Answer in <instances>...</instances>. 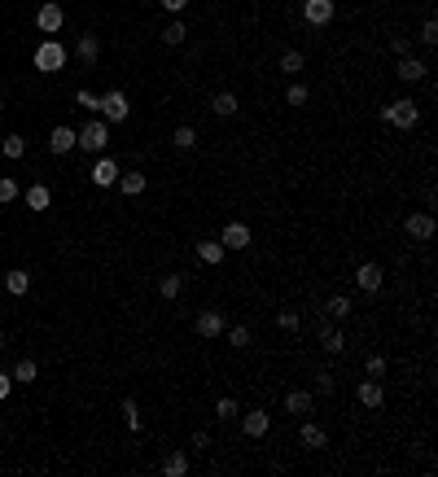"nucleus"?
Instances as JSON below:
<instances>
[{"mask_svg": "<svg viewBox=\"0 0 438 477\" xmlns=\"http://www.w3.org/2000/svg\"><path fill=\"white\" fill-rule=\"evenodd\" d=\"M49 201H53V193H49L44 184H31V188H27V206H31V210H49Z\"/></svg>", "mask_w": 438, "mask_h": 477, "instance_id": "21", "label": "nucleus"}, {"mask_svg": "<svg viewBox=\"0 0 438 477\" xmlns=\"http://www.w3.org/2000/svg\"><path fill=\"white\" fill-rule=\"evenodd\" d=\"M188 40V27H184V22H167V31H162V44H171V49H175V44H184Z\"/></svg>", "mask_w": 438, "mask_h": 477, "instance_id": "29", "label": "nucleus"}, {"mask_svg": "<svg viewBox=\"0 0 438 477\" xmlns=\"http://www.w3.org/2000/svg\"><path fill=\"white\" fill-rule=\"evenodd\" d=\"M223 333H228V342H232V351H245V346H250L254 337H250V329H245V324H232V329H223Z\"/></svg>", "mask_w": 438, "mask_h": 477, "instance_id": "30", "label": "nucleus"}, {"mask_svg": "<svg viewBox=\"0 0 438 477\" xmlns=\"http://www.w3.org/2000/svg\"><path fill=\"white\" fill-rule=\"evenodd\" d=\"M425 70H430V66H425L421 57H404V62H399V70H395V75L404 79V83H421V79H425Z\"/></svg>", "mask_w": 438, "mask_h": 477, "instance_id": "17", "label": "nucleus"}, {"mask_svg": "<svg viewBox=\"0 0 438 477\" xmlns=\"http://www.w3.org/2000/svg\"><path fill=\"white\" fill-rule=\"evenodd\" d=\"M162 473H167V477H184L188 473V456H167V460H162Z\"/></svg>", "mask_w": 438, "mask_h": 477, "instance_id": "32", "label": "nucleus"}, {"mask_svg": "<svg viewBox=\"0 0 438 477\" xmlns=\"http://www.w3.org/2000/svg\"><path fill=\"white\" fill-rule=\"evenodd\" d=\"M184 5H188V0H162V9H167V14H180Z\"/></svg>", "mask_w": 438, "mask_h": 477, "instance_id": "46", "label": "nucleus"}, {"mask_svg": "<svg viewBox=\"0 0 438 477\" xmlns=\"http://www.w3.org/2000/svg\"><path fill=\"white\" fill-rule=\"evenodd\" d=\"M14 197H18V180H14V175H0V206L14 201Z\"/></svg>", "mask_w": 438, "mask_h": 477, "instance_id": "36", "label": "nucleus"}, {"mask_svg": "<svg viewBox=\"0 0 438 477\" xmlns=\"http://www.w3.org/2000/svg\"><path fill=\"white\" fill-rule=\"evenodd\" d=\"M320 342H325V351H329V355H342V351H347V342H342V333H333L329 324H320Z\"/></svg>", "mask_w": 438, "mask_h": 477, "instance_id": "27", "label": "nucleus"}, {"mask_svg": "<svg viewBox=\"0 0 438 477\" xmlns=\"http://www.w3.org/2000/svg\"><path fill=\"white\" fill-rule=\"evenodd\" d=\"M298 443H303V447H311V451H320V447L329 443V434H325V429L316 425V421H303V425H298Z\"/></svg>", "mask_w": 438, "mask_h": 477, "instance_id": "15", "label": "nucleus"}, {"mask_svg": "<svg viewBox=\"0 0 438 477\" xmlns=\"http://www.w3.org/2000/svg\"><path fill=\"white\" fill-rule=\"evenodd\" d=\"M193 447H197V451L210 447V434H206V429H197V434H193Z\"/></svg>", "mask_w": 438, "mask_h": 477, "instance_id": "43", "label": "nucleus"}, {"mask_svg": "<svg viewBox=\"0 0 438 477\" xmlns=\"http://www.w3.org/2000/svg\"><path fill=\"white\" fill-rule=\"evenodd\" d=\"M0 114H5V97H0Z\"/></svg>", "mask_w": 438, "mask_h": 477, "instance_id": "48", "label": "nucleus"}, {"mask_svg": "<svg viewBox=\"0 0 438 477\" xmlns=\"http://www.w3.org/2000/svg\"><path fill=\"white\" fill-rule=\"evenodd\" d=\"M355 395H360L364 408H382V403H386V386H382V377H369L360 390H355Z\"/></svg>", "mask_w": 438, "mask_h": 477, "instance_id": "11", "label": "nucleus"}, {"mask_svg": "<svg viewBox=\"0 0 438 477\" xmlns=\"http://www.w3.org/2000/svg\"><path fill=\"white\" fill-rule=\"evenodd\" d=\"M325 311H329V320H347V315H351V298H347V293L329 298V302H325Z\"/></svg>", "mask_w": 438, "mask_h": 477, "instance_id": "25", "label": "nucleus"}, {"mask_svg": "<svg viewBox=\"0 0 438 477\" xmlns=\"http://www.w3.org/2000/svg\"><path fill=\"white\" fill-rule=\"evenodd\" d=\"M88 175H92V184H97V188H114L118 184V162L114 158H97Z\"/></svg>", "mask_w": 438, "mask_h": 477, "instance_id": "8", "label": "nucleus"}, {"mask_svg": "<svg viewBox=\"0 0 438 477\" xmlns=\"http://www.w3.org/2000/svg\"><path fill=\"white\" fill-rule=\"evenodd\" d=\"M62 22H66V14H62V5H40V14H35V27H40L44 35H53V31H62Z\"/></svg>", "mask_w": 438, "mask_h": 477, "instance_id": "9", "label": "nucleus"}, {"mask_svg": "<svg viewBox=\"0 0 438 477\" xmlns=\"http://www.w3.org/2000/svg\"><path fill=\"white\" fill-rule=\"evenodd\" d=\"M210 110H215L219 118H232L237 114V92H219V97L210 101Z\"/></svg>", "mask_w": 438, "mask_h": 477, "instance_id": "23", "label": "nucleus"}, {"mask_svg": "<svg viewBox=\"0 0 438 477\" xmlns=\"http://www.w3.org/2000/svg\"><path fill=\"white\" fill-rule=\"evenodd\" d=\"M0 153H5V158H22V153H27V140L22 136H5L0 140Z\"/></svg>", "mask_w": 438, "mask_h": 477, "instance_id": "31", "label": "nucleus"}, {"mask_svg": "<svg viewBox=\"0 0 438 477\" xmlns=\"http://www.w3.org/2000/svg\"><path fill=\"white\" fill-rule=\"evenodd\" d=\"M219 245H223V249H245V245H250V228H245L241 219L223 223V232H219Z\"/></svg>", "mask_w": 438, "mask_h": 477, "instance_id": "7", "label": "nucleus"}, {"mask_svg": "<svg viewBox=\"0 0 438 477\" xmlns=\"http://www.w3.org/2000/svg\"><path fill=\"white\" fill-rule=\"evenodd\" d=\"M123 421H127V429H132V434H140V408L132 399H123Z\"/></svg>", "mask_w": 438, "mask_h": 477, "instance_id": "35", "label": "nucleus"}, {"mask_svg": "<svg viewBox=\"0 0 438 477\" xmlns=\"http://www.w3.org/2000/svg\"><path fill=\"white\" fill-rule=\"evenodd\" d=\"M404 228H408L412 241H430V236L438 232V219H434L430 210H412L408 219H404Z\"/></svg>", "mask_w": 438, "mask_h": 477, "instance_id": "5", "label": "nucleus"}, {"mask_svg": "<svg viewBox=\"0 0 438 477\" xmlns=\"http://www.w3.org/2000/svg\"><path fill=\"white\" fill-rule=\"evenodd\" d=\"M311 395H333V373H316V390Z\"/></svg>", "mask_w": 438, "mask_h": 477, "instance_id": "41", "label": "nucleus"}, {"mask_svg": "<svg viewBox=\"0 0 438 477\" xmlns=\"http://www.w3.org/2000/svg\"><path fill=\"white\" fill-rule=\"evenodd\" d=\"M9 390H14V377H9V373H0V399H9Z\"/></svg>", "mask_w": 438, "mask_h": 477, "instance_id": "44", "label": "nucleus"}, {"mask_svg": "<svg viewBox=\"0 0 438 477\" xmlns=\"http://www.w3.org/2000/svg\"><path fill=\"white\" fill-rule=\"evenodd\" d=\"M79 57H84V62H97L101 57V40L97 35H79Z\"/></svg>", "mask_w": 438, "mask_h": 477, "instance_id": "28", "label": "nucleus"}, {"mask_svg": "<svg viewBox=\"0 0 438 477\" xmlns=\"http://www.w3.org/2000/svg\"><path fill=\"white\" fill-rule=\"evenodd\" d=\"M285 101H289V105H307V83H289Z\"/></svg>", "mask_w": 438, "mask_h": 477, "instance_id": "40", "label": "nucleus"}, {"mask_svg": "<svg viewBox=\"0 0 438 477\" xmlns=\"http://www.w3.org/2000/svg\"><path fill=\"white\" fill-rule=\"evenodd\" d=\"M180 289H184V276H162L158 280V293L162 298H180Z\"/></svg>", "mask_w": 438, "mask_h": 477, "instance_id": "33", "label": "nucleus"}, {"mask_svg": "<svg viewBox=\"0 0 438 477\" xmlns=\"http://www.w3.org/2000/svg\"><path fill=\"white\" fill-rule=\"evenodd\" d=\"M215 416H219V421H237V399H219L215 403Z\"/></svg>", "mask_w": 438, "mask_h": 477, "instance_id": "37", "label": "nucleus"}, {"mask_svg": "<svg viewBox=\"0 0 438 477\" xmlns=\"http://www.w3.org/2000/svg\"><path fill=\"white\" fill-rule=\"evenodd\" d=\"M276 324L285 329V333H298V324H303V320H298V311H281V315H276Z\"/></svg>", "mask_w": 438, "mask_h": 477, "instance_id": "38", "label": "nucleus"}, {"mask_svg": "<svg viewBox=\"0 0 438 477\" xmlns=\"http://www.w3.org/2000/svg\"><path fill=\"white\" fill-rule=\"evenodd\" d=\"M386 368H390V364H386V355H377V351L369 355V359H364V373H369V377H386Z\"/></svg>", "mask_w": 438, "mask_h": 477, "instance_id": "34", "label": "nucleus"}, {"mask_svg": "<svg viewBox=\"0 0 438 477\" xmlns=\"http://www.w3.org/2000/svg\"><path fill=\"white\" fill-rule=\"evenodd\" d=\"M49 149L57 153V158H62V153H70V149H75V127L57 123V127H53V136H49Z\"/></svg>", "mask_w": 438, "mask_h": 477, "instance_id": "14", "label": "nucleus"}, {"mask_svg": "<svg viewBox=\"0 0 438 477\" xmlns=\"http://www.w3.org/2000/svg\"><path fill=\"white\" fill-rule=\"evenodd\" d=\"M276 70H281V75H298V70H303V53L298 49H285V53H281V62H276Z\"/></svg>", "mask_w": 438, "mask_h": 477, "instance_id": "22", "label": "nucleus"}, {"mask_svg": "<svg viewBox=\"0 0 438 477\" xmlns=\"http://www.w3.org/2000/svg\"><path fill=\"white\" fill-rule=\"evenodd\" d=\"M35 70H44V75H53V70H62L66 66V49H62V40H40L35 44Z\"/></svg>", "mask_w": 438, "mask_h": 477, "instance_id": "2", "label": "nucleus"}, {"mask_svg": "<svg viewBox=\"0 0 438 477\" xmlns=\"http://www.w3.org/2000/svg\"><path fill=\"white\" fill-rule=\"evenodd\" d=\"M171 145H175V149H193V145H197V132H193L188 123H180V127L171 132Z\"/></svg>", "mask_w": 438, "mask_h": 477, "instance_id": "26", "label": "nucleus"}, {"mask_svg": "<svg viewBox=\"0 0 438 477\" xmlns=\"http://www.w3.org/2000/svg\"><path fill=\"white\" fill-rule=\"evenodd\" d=\"M97 114L105 118V123H127V118H132V101H127V97H123V92H118V88H110V92H105V97H101Z\"/></svg>", "mask_w": 438, "mask_h": 477, "instance_id": "4", "label": "nucleus"}, {"mask_svg": "<svg viewBox=\"0 0 438 477\" xmlns=\"http://www.w3.org/2000/svg\"><path fill=\"white\" fill-rule=\"evenodd\" d=\"M333 0H303V18H307V27H329L333 22Z\"/></svg>", "mask_w": 438, "mask_h": 477, "instance_id": "6", "label": "nucleus"}, {"mask_svg": "<svg viewBox=\"0 0 438 477\" xmlns=\"http://www.w3.org/2000/svg\"><path fill=\"white\" fill-rule=\"evenodd\" d=\"M421 44H430V49L438 44V22H434V18H425V27H421Z\"/></svg>", "mask_w": 438, "mask_h": 477, "instance_id": "39", "label": "nucleus"}, {"mask_svg": "<svg viewBox=\"0 0 438 477\" xmlns=\"http://www.w3.org/2000/svg\"><path fill=\"white\" fill-rule=\"evenodd\" d=\"M382 118H386L390 127H404V132H412V127L421 123V105L412 101V97H399V101L382 105Z\"/></svg>", "mask_w": 438, "mask_h": 477, "instance_id": "1", "label": "nucleus"}, {"mask_svg": "<svg viewBox=\"0 0 438 477\" xmlns=\"http://www.w3.org/2000/svg\"><path fill=\"white\" fill-rule=\"evenodd\" d=\"M311 403H316L311 390H289L285 395V412L289 416H311Z\"/></svg>", "mask_w": 438, "mask_h": 477, "instance_id": "13", "label": "nucleus"}, {"mask_svg": "<svg viewBox=\"0 0 438 477\" xmlns=\"http://www.w3.org/2000/svg\"><path fill=\"white\" fill-rule=\"evenodd\" d=\"M223 329H228V320H223L219 311H202L197 315V333H202V337H219Z\"/></svg>", "mask_w": 438, "mask_h": 477, "instance_id": "16", "label": "nucleus"}, {"mask_svg": "<svg viewBox=\"0 0 438 477\" xmlns=\"http://www.w3.org/2000/svg\"><path fill=\"white\" fill-rule=\"evenodd\" d=\"M0 351H5V333H0Z\"/></svg>", "mask_w": 438, "mask_h": 477, "instance_id": "47", "label": "nucleus"}, {"mask_svg": "<svg viewBox=\"0 0 438 477\" xmlns=\"http://www.w3.org/2000/svg\"><path fill=\"white\" fill-rule=\"evenodd\" d=\"M0 280H5V289L14 293V298H22V293L31 289V276H27V271H22V267H18V271H5V276H0Z\"/></svg>", "mask_w": 438, "mask_h": 477, "instance_id": "20", "label": "nucleus"}, {"mask_svg": "<svg viewBox=\"0 0 438 477\" xmlns=\"http://www.w3.org/2000/svg\"><path fill=\"white\" fill-rule=\"evenodd\" d=\"M241 429H245L250 438H263L267 429H272V416H267L263 408H254V412H245V416H241Z\"/></svg>", "mask_w": 438, "mask_h": 477, "instance_id": "12", "label": "nucleus"}, {"mask_svg": "<svg viewBox=\"0 0 438 477\" xmlns=\"http://www.w3.org/2000/svg\"><path fill=\"white\" fill-rule=\"evenodd\" d=\"M197 258H202L206 267H219L223 258H228V249H223L219 241H202V245H197Z\"/></svg>", "mask_w": 438, "mask_h": 477, "instance_id": "19", "label": "nucleus"}, {"mask_svg": "<svg viewBox=\"0 0 438 477\" xmlns=\"http://www.w3.org/2000/svg\"><path fill=\"white\" fill-rule=\"evenodd\" d=\"M110 145V123L105 118H92L84 132H75V149H88V153H101Z\"/></svg>", "mask_w": 438, "mask_h": 477, "instance_id": "3", "label": "nucleus"}, {"mask_svg": "<svg viewBox=\"0 0 438 477\" xmlns=\"http://www.w3.org/2000/svg\"><path fill=\"white\" fill-rule=\"evenodd\" d=\"M355 285H360L364 293H377V289H382V285H386V271L377 267V263H364L360 271H355Z\"/></svg>", "mask_w": 438, "mask_h": 477, "instance_id": "10", "label": "nucleus"}, {"mask_svg": "<svg viewBox=\"0 0 438 477\" xmlns=\"http://www.w3.org/2000/svg\"><path fill=\"white\" fill-rule=\"evenodd\" d=\"M9 377H14V381H22V386H31V381L40 377V364H35V359H18V368H14Z\"/></svg>", "mask_w": 438, "mask_h": 477, "instance_id": "24", "label": "nucleus"}, {"mask_svg": "<svg viewBox=\"0 0 438 477\" xmlns=\"http://www.w3.org/2000/svg\"><path fill=\"white\" fill-rule=\"evenodd\" d=\"M75 101H79V105H84V110H97V105H101V97H92V92H88V88H79V92H75Z\"/></svg>", "mask_w": 438, "mask_h": 477, "instance_id": "42", "label": "nucleus"}, {"mask_svg": "<svg viewBox=\"0 0 438 477\" xmlns=\"http://www.w3.org/2000/svg\"><path fill=\"white\" fill-rule=\"evenodd\" d=\"M395 53H399V57H412V44L404 40V35H399V40H395Z\"/></svg>", "mask_w": 438, "mask_h": 477, "instance_id": "45", "label": "nucleus"}, {"mask_svg": "<svg viewBox=\"0 0 438 477\" xmlns=\"http://www.w3.org/2000/svg\"><path fill=\"white\" fill-rule=\"evenodd\" d=\"M145 184H149V180H145L140 171H127V175L118 171V193H123V197H140V193H145Z\"/></svg>", "mask_w": 438, "mask_h": 477, "instance_id": "18", "label": "nucleus"}]
</instances>
